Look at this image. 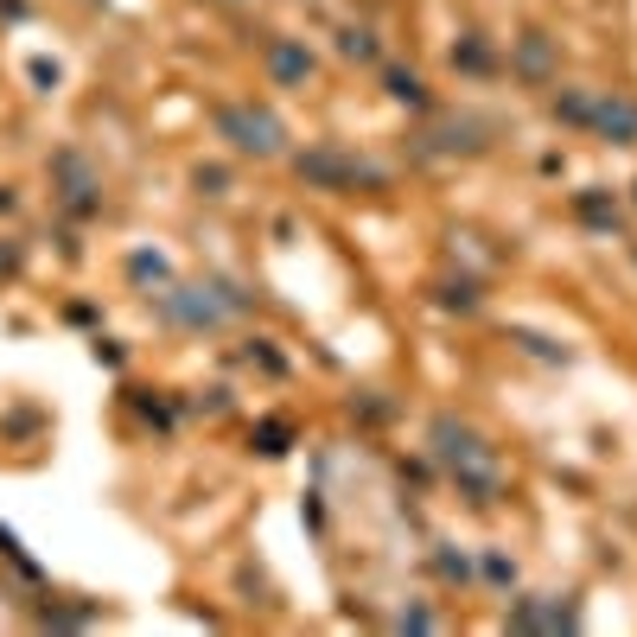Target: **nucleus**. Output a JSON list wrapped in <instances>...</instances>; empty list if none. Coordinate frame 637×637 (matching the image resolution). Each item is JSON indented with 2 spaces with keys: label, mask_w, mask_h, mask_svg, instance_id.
<instances>
[{
  "label": "nucleus",
  "mask_w": 637,
  "mask_h": 637,
  "mask_svg": "<svg viewBox=\"0 0 637 637\" xmlns=\"http://www.w3.org/2000/svg\"><path fill=\"white\" fill-rule=\"evenodd\" d=\"M217 128L230 134L236 153H281V122L268 109H223Z\"/></svg>",
  "instance_id": "f257e3e1"
},
{
  "label": "nucleus",
  "mask_w": 637,
  "mask_h": 637,
  "mask_svg": "<svg viewBox=\"0 0 637 637\" xmlns=\"http://www.w3.org/2000/svg\"><path fill=\"white\" fill-rule=\"evenodd\" d=\"M434 440H440V453L453 459V466H472V459H478V440L466 434V427H453V421H440V427H434Z\"/></svg>",
  "instance_id": "f03ea898"
},
{
  "label": "nucleus",
  "mask_w": 637,
  "mask_h": 637,
  "mask_svg": "<svg viewBox=\"0 0 637 637\" xmlns=\"http://www.w3.org/2000/svg\"><path fill=\"white\" fill-rule=\"evenodd\" d=\"M300 172H313V179H332V185L351 179V166H344L338 153H313V160H300Z\"/></svg>",
  "instance_id": "7ed1b4c3"
},
{
  "label": "nucleus",
  "mask_w": 637,
  "mask_h": 637,
  "mask_svg": "<svg viewBox=\"0 0 637 637\" xmlns=\"http://www.w3.org/2000/svg\"><path fill=\"white\" fill-rule=\"evenodd\" d=\"M274 77H306V51H294V45H274Z\"/></svg>",
  "instance_id": "20e7f679"
},
{
  "label": "nucleus",
  "mask_w": 637,
  "mask_h": 637,
  "mask_svg": "<svg viewBox=\"0 0 637 637\" xmlns=\"http://www.w3.org/2000/svg\"><path fill=\"white\" fill-rule=\"evenodd\" d=\"M599 128H606V134L618 128V141H631V134H637V128H631V109H625V102H606V109H599Z\"/></svg>",
  "instance_id": "39448f33"
},
{
  "label": "nucleus",
  "mask_w": 637,
  "mask_h": 637,
  "mask_svg": "<svg viewBox=\"0 0 637 637\" xmlns=\"http://www.w3.org/2000/svg\"><path fill=\"white\" fill-rule=\"evenodd\" d=\"M389 96H402V102H421L427 90H421V77H402V71H395V77H389Z\"/></svg>",
  "instance_id": "423d86ee"
},
{
  "label": "nucleus",
  "mask_w": 637,
  "mask_h": 637,
  "mask_svg": "<svg viewBox=\"0 0 637 637\" xmlns=\"http://www.w3.org/2000/svg\"><path fill=\"white\" fill-rule=\"evenodd\" d=\"M344 58H376V45H370V32H344Z\"/></svg>",
  "instance_id": "0eeeda50"
},
{
  "label": "nucleus",
  "mask_w": 637,
  "mask_h": 637,
  "mask_svg": "<svg viewBox=\"0 0 637 637\" xmlns=\"http://www.w3.org/2000/svg\"><path fill=\"white\" fill-rule=\"evenodd\" d=\"M453 58L466 64V71H485V64H491V51H485V45H466V51H453Z\"/></svg>",
  "instance_id": "6e6552de"
}]
</instances>
